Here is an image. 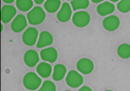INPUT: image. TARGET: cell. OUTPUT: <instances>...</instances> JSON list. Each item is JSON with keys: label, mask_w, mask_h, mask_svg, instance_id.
Returning a JSON list of instances; mask_svg holds the SVG:
<instances>
[{"label": "cell", "mask_w": 130, "mask_h": 91, "mask_svg": "<svg viewBox=\"0 0 130 91\" xmlns=\"http://www.w3.org/2000/svg\"><path fill=\"white\" fill-rule=\"evenodd\" d=\"M35 3L37 4H41L44 2V0H35Z\"/></svg>", "instance_id": "cb8c5ba5"}, {"label": "cell", "mask_w": 130, "mask_h": 91, "mask_svg": "<svg viewBox=\"0 0 130 91\" xmlns=\"http://www.w3.org/2000/svg\"><path fill=\"white\" fill-rule=\"evenodd\" d=\"M23 60L26 66L29 67H33L39 61V56L36 51L34 50H29L24 53Z\"/></svg>", "instance_id": "7c38bea8"}, {"label": "cell", "mask_w": 130, "mask_h": 91, "mask_svg": "<svg viewBox=\"0 0 130 91\" xmlns=\"http://www.w3.org/2000/svg\"><path fill=\"white\" fill-rule=\"evenodd\" d=\"M3 1L5 3H7V4H11V3H13L14 1V0H3Z\"/></svg>", "instance_id": "d4e9b609"}, {"label": "cell", "mask_w": 130, "mask_h": 91, "mask_svg": "<svg viewBox=\"0 0 130 91\" xmlns=\"http://www.w3.org/2000/svg\"><path fill=\"white\" fill-rule=\"evenodd\" d=\"M72 10L68 3H64L57 14V18L59 21L66 22L71 18Z\"/></svg>", "instance_id": "30bf717a"}, {"label": "cell", "mask_w": 130, "mask_h": 91, "mask_svg": "<svg viewBox=\"0 0 130 91\" xmlns=\"http://www.w3.org/2000/svg\"><path fill=\"white\" fill-rule=\"evenodd\" d=\"M61 1L59 0H48L44 3L45 11L50 13H54L58 11L61 7Z\"/></svg>", "instance_id": "e0dca14e"}, {"label": "cell", "mask_w": 130, "mask_h": 91, "mask_svg": "<svg viewBox=\"0 0 130 91\" xmlns=\"http://www.w3.org/2000/svg\"><path fill=\"white\" fill-rule=\"evenodd\" d=\"M16 8L11 5H4L1 10V20L4 23H8L13 20L16 14Z\"/></svg>", "instance_id": "8992f818"}, {"label": "cell", "mask_w": 130, "mask_h": 91, "mask_svg": "<svg viewBox=\"0 0 130 91\" xmlns=\"http://www.w3.org/2000/svg\"><path fill=\"white\" fill-rule=\"evenodd\" d=\"M46 14L43 8L36 6L33 7L27 14V18L29 24L33 26H38L44 21Z\"/></svg>", "instance_id": "6da1fadb"}, {"label": "cell", "mask_w": 130, "mask_h": 91, "mask_svg": "<svg viewBox=\"0 0 130 91\" xmlns=\"http://www.w3.org/2000/svg\"><path fill=\"white\" fill-rule=\"evenodd\" d=\"M40 56L42 60L49 63H54L58 59V52L55 48L50 47L42 49Z\"/></svg>", "instance_id": "8fae6325"}, {"label": "cell", "mask_w": 130, "mask_h": 91, "mask_svg": "<svg viewBox=\"0 0 130 91\" xmlns=\"http://www.w3.org/2000/svg\"><path fill=\"white\" fill-rule=\"evenodd\" d=\"M76 67L80 73L84 75H87L92 73L93 71L94 64L90 59L82 58L77 62Z\"/></svg>", "instance_id": "ba28073f"}, {"label": "cell", "mask_w": 130, "mask_h": 91, "mask_svg": "<svg viewBox=\"0 0 130 91\" xmlns=\"http://www.w3.org/2000/svg\"><path fill=\"white\" fill-rule=\"evenodd\" d=\"M92 1L94 3H102L103 1V0H97V1H96V0H92Z\"/></svg>", "instance_id": "484cf974"}, {"label": "cell", "mask_w": 130, "mask_h": 91, "mask_svg": "<svg viewBox=\"0 0 130 91\" xmlns=\"http://www.w3.org/2000/svg\"><path fill=\"white\" fill-rule=\"evenodd\" d=\"M78 91H92V90L90 87L87 86H82L78 90Z\"/></svg>", "instance_id": "603a6c76"}, {"label": "cell", "mask_w": 130, "mask_h": 91, "mask_svg": "<svg viewBox=\"0 0 130 91\" xmlns=\"http://www.w3.org/2000/svg\"><path fill=\"white\" fill-rule=\"evenodd\" d=\"M65 91H71V90H65Z\"/></svg>", "instance_id": "f1b7e54d"}, {"label": "cell", "mask_w": 130, "mask_h": 91, "mask_svg": "<svg viewBox=\"0 0 130 91\" xmlns=\"http://www.w3.org/2000/svg\"><path fill=\"white\" fill-rule=\"evenodd\" d=\"M36 72L42 78H47L51 75L52 66L48 63L41 62L37 66Z\"/></svg>", "instance_id": "9a60e30c"}, {"label": "cell", "mask_w": 130, "mask_h": 91, "mask_svg": "<svg viewBox=\"0 0 130 91\" xmlns=\"http://www.w3.org/2000/svg\"><path fill=\"white\" fill-rule=\"evenodd\" d=\"M115 6L109 1H104L101 3L97 7L96 10L98 13L101 16H106L111 14L115 11Z\"/></svg>", "instance_id": "5bb4252c"}, {"label": "cell", "mask_w": 130, "mask_h": 91, "mask_svg": "<svg viewBox=\"0 0 130 91\" xmlns=\"http://www.w3.org/2000/svg\"><path fill=\"white\" fill-rule=\"evenodd\" d=\"M102 25L106 30L113 31L118 29L120 25V20L115 15H109L103 20Z\"/></svg>", "instance_id": "9c48e42d"}, {"label": "cell", "mask_w": 130, "mask_h": 91, "mask_svg": "<svg viewBox=\"0 0 130 91\" xmlns=\"http://www.w3.org/2000/svg\"><path fill=\"white\" fill-rule=\"evenodd\" d=\"M90 21V14L85 11H78L74 14L72 21L76 27L82 28L87 26Z\"/></svg>", "instance_id": "3957f363"}, {"label": "cell", "mask_w": 130, "mask_h": 91, "mask_svg": "<svg viewBox=\"0 0 130 91\" xmlns=\"http://www.w3.org/2000/svg\"><path fill=\"white\" fill-rule=\"evenodd\" d=\"M117 8L119 11L126 13L130 11V0H123L118 3Z\"/></svg>", "instance_id": "44dd1931"}, {"label": "cell", "mask_w": 130, "mask_h": 91, "mask_svg": "<svg viewBox=\"0 0 130 91\" xmlns=\"http://www.w3.org/2000/svg\"><path fill=\"white\" fill-rule=\"evenodd\" d=\"M38 31L34 27H29L22 35V41L24 44L32 46L36 43L38 37Z\"/></svg>", "instance_id": "277c9868"}, {"label": "cell", "mask_w": 130, "mask_h": 91, "mask_svg": "<svg viewBox=\"0 0 130 91\" xmlns=\"http://www.w3.org/2000/svg\"><path fill=\"white\" fill-rule=\"evenodd\" d=\"M27 22L26 17L23 14L17 15L11 24V29L15 33H20L27 27Z\"/></svg>", "instance_id": "52a82bcc"}, {"label": "cell", "mask_w": 130, "mask_h": 91, "mask_svg": "<svg viewBox=\"0 0 130 91\" xmlns=\"http://www.w3.org/2000/svg\"><path fill=\"white\" fill-rule=\"evenodd\" d=\"M42 80L36 73L28 72L23 79V84L26 89L30 90H35L40 87Z\"/></svg>", "instance_id": "7a4b0ae2"}, {"label": "cell", "mask_w": 130, "mask_h": 91, "mask_svg": "<svg viewBox=\"0 0 130 91\" xmlns=\"http://www.w3.org/2000/svg\"><path fill=\"white\" fill-rule=\"evenodd\" d=\"M66 82L68 86L77 88L83 83V78L78 72L70 71L67 75Z\"/></svg>", "instance_id": "5b68a950"}, {"label": "cell", "mask_w": 130, "mask_h": 91, "mask_svg": "<svg viewBox=\"0 0 130 91\" xmlns=\"http://www.w3.org/2000/svg\"><path fill=\"white\" fill-rule=\"evenodd\" d=\"M53 43V37L50 32L47 31H43L40 33L36 47L38 48H44L49 46Z\"/></svg>", "instance_id": "4fadbf2b"}, {"label": "cell", "mask_w": 130, "mask_h": 91, "mask_svg": "<svg viewBox=\"0 0 130 91\" xmlns=\"http://www.w3.org/2000/svg\"><path fill=\"white\" fill-rule=\"evenodd\" d=\"M71 5L74 11L84 10L88 7L89 1L88 0H75L71 1Z\"/></svg>", "instance_id": "ffe728a7"}, {"label": "cell", "mask_w": 130, "mask_h": 91, "mask_svg": "<svg viewBox=\"0 0 130 91\" xmlns=\"http://www.w3.org/2000/svg\"><path fill=\"white\" fill-rule=\"evenodd\" d=\"M17 8L20 11H28L33 7V2L31 0H17L15 2Z\"/></svg>", "instance_id": "ac0fdd59"}, {"label": "cell", "mask_w": 130, "mask_h": 91, "mask_svg": "<svg viewBox=\"0 0 130 91\" xmlns=\"http://www.w3.org/2000/svg\"><path fill=\"white\" fill-rule=\"evenodd\" d=\"M55 84L50 80H46L42 83L38 91H56Z\"/></svg>", "instance_id": "7402d4cb"}, {"label": "cell", "mask_w": 130, "mask_h": 91, "mask_svg": "<svg viewBox=\"0 0 130 91\" xmlns=\"http://www.w3.org/2000/svg\"><path fill=\"white\" fill-rule=\"evenodd\" d=\"M105 91H113V90H105Z\"/></svg>", "instance_id": "83f0119b"}, {"label": "cell", "mask_w": 130, "mask_h": 91, "mask_svg": "<svg viewBox=\"0 0 130 91\" xmlns=\"http://www.w3.org/2000/svg\"><path fill=\"white\" fill-rule=\"evenodd\" d=\"M3 30V26L2 25V24H1V32H2Z\"/></svg>", "instance_id": "4316f807"}, {"label": "cell", "mask_w": 130, "mask_h": 91, "mask_svg": "<svg viewBox=\"0 0 130 91\" xmlns=\"http://www.w3.org/2000/svg\"><path fill=\"white\" fill-rule=\"evenodd\" d=\"M118 55L122 59H128L130 57V45L123 43L119 46L117 49Z\"/></svg>", "instance_id": "d6986e66"}, {"label": "cell", "mask_w": 130, "mask_h": 91, "mask_svg": "<svg viewBox=\"0 0 130 91\" xmlns=\"http://www.w3.org/2000/svg\"><path fill=\"white\" fill-rule=\"evenodd\" d=\"M67 69L66 66L62 64H57L54 66L52 79L55 81L62 80L66 76Z\"/></svg>", "instance_id": "2e32d148"}]
</instances>
